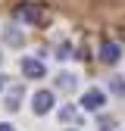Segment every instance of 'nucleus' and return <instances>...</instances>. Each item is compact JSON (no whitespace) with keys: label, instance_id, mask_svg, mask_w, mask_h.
Instances as JSON below:
<instances>
[{"label":"nucleus","instance_id":"1","mask_svg":"<svg viewBox=\"0 0 125 131\" xmlns=\"http://www.w3.org/2000/svg\"><path fill=\"white\" fill-rule=\"evenodd\" d=\"M16 19L28 22V25H41L44 22V9L38 3H19V6H16Z\"/></svg>","mask_w":125,"mask_h":131},{"label":"nucleus","instance_id":"2","mask_svg":"<svg viewBox=\"0 0 125 131\" xmlns=\"http://www.w3.org/2000/svg\"><path fill=\"white\" fill-rule=\"evenodd\" d=\"M31 109H35V116H47L53 109V94L50 91H38L35 100H31Z\"/></svg>","mask_w":125,"mask_h":131},{"label":"nucleus","instance_id":"3","mask_svg":"<svg viewBox=\"0 0 125 131\" xmlns=\"http://www.w3.org/2000/svg\"><path fill=\"white\" fill-rule=\"evenodd\" d=\"M103 103H106V97H103V91H97V88L85 91V97H81V106H85L88 112H97V109H103Z\"/></svg>","mask_w":125,"mask_h":131},{"label":"nucleus","instance_id":"4","mask_svg":"<svg viewBox=\"0 0 125 131\" xmlns=\"http://www.w3.org/2000/svg\"><path fill=\"white\" fill-rule=\"evenodd\" d=\"M122 59V47L116 44V41H106L103 47H100V62H106V66H116Z\"/></svg>","mask_w":125,"mask_h":131},{"label":"nucleus","instance_id":"5","mask_svg":"<svg viewBox=\"0 0 125 131\" xmlns=\"http://www.w3.org/2000/svg\"><path fill=\"white\" fill-rule=\"evenodd\" d=\"M44 72H47V69H44L41 59H31V56L22 59V75H25V78H44Z\"/></svg>","mask_w":125,"mask_h":131},{"label":"nucleus","instance_id":"6","mask_svg":"<svg viewBox=\"0 0 125 131\" xmlns=\"http://www.w3.org/2000/svg\"><path fill=\"white\" fill-rule=\"evenodd\" d=\"M22 94H25V88H22V84H13V88H9V94H6V109H19Z\"/></svg>","mask_w":125,"mask_h":131},{"label":"nucleus","instance_id":"7","mask_svg":"<svg viewBox=\"0 0 125 131\" xmlns=\"http://www.w3.org/2000/svg\"><path fill=\"white\" fill-rule=\"evenodd\" d=\"M75 81H78L75 75H69V72H62V75L56 78V84H59L62 91H75Z\"/></svg>","mask_w":125,"mask_h":131},{"label":"nucleus","instance_id":"8","mask_svg":"<svg viewBox=\"0 0 125 131\" xmlns=\"http://www.w3.org/2000/svg\"><path fill=\"white\" fill-rule=\"evenodd\" d=\"M59 119H62V122H75V119H78V109H75V106H62V109H59Z\"/></svg>","mask_w":125,"mask_h":131},{"label":"nucleus","instance_id":"9","mask_svg":"<svg viewBox=\"0 0 125 131\" xmlns=\"http://www.w3.org/2000/svg\"><path fill=\"white\" fill-rule=\"evenodd\" d=\"M109 91H113V94H119V97H122V94H125V81H122L119 75H116V78H109Z\"/></svg>","mask_w":125,"mask_h":131},{"label":"nucleus","instance_id":"10","mask_svg":"<svg viewBox=\"0 0 125 131\" xmlns=\"http://www.w3.org/2000/svg\"><path fill=\"white\" fill-rule=\"evenodd\" d=\"M6 41H9L13 47H19V44H22V35H19L16 28H9V31H6Z\"/></svg>","mask_w":125,"mask_h":131},{"label":"nucleus","instance_id":"11","mask_svg":"<svg viewBox=\"0 0 125 131\" xmlns=\"http://www.w3.org/2000/svg\"><path fill=\"white\" fill-rule=\"evenodd\" d=\"M0 131H16L13 125H6V122H0Z\"/></svg>","mask_w":125,"mask_h":131},{"label":"nucleus","instance_id":"12","mask_svg":"<svg viewBox=\"0 0 125 131\" xmlns=\"http://www.w3.org/2000/svg\"><path fill=\"white\" fill-rule=\"evenodd\" d=\"M3 84H6V78H3V75H0V91H3Z\"/></svg>","mask_w":125,"mask_h":131},{"label":"nucleus","instance_id":"13","mask_svg":"<svg viewBox=\"0 0 125 131\" xmlns=\"http://www.w3.org/2000/svg\"><path fill=\"white\" fill-rule=\"evenodd\" d=\"M103 131H113V128H103Z\"/></svg>","mask_w":125,"mask_h":131},{"label":"nucleus","instance_id":"14","mask_svg":"<svg viewBox=\"0 0 125 131\" xmlns=\"http://www.w3.org/2000/svg\"><path fill=\"white\" fill-rule=\"evenodd\" d=\"M0 59H3V56H0Z\"/></svg>","mask_w":125,"mask_h":131}]
</instances>
